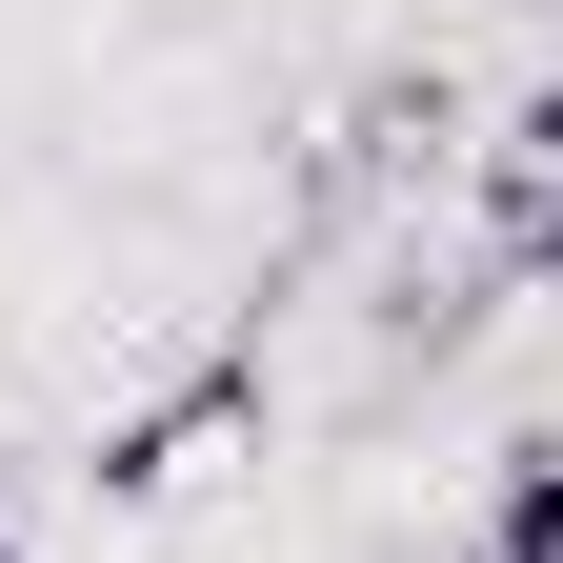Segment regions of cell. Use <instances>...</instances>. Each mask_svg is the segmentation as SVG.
I'll return each instance as SVG.
<instances>
[{"mask_svg": "<svg viewBox=\"0 0 563 563\" xmlns=\"http://www.w3.org/2000/svg\"><path fill=\"white\" fill-rule=\"evenodd\" d=\"M483 563H563V443H504V483H483Z\"/></svg>", "mask_w": 563, "mask_h": 563, "instance_id": "6da1fadb", "label": "cell"}, {"mask_svg": "<svg viewBox=\"0 0 563 563\" xmlns=\"http://www.w3.org/2000/svg\"><path fill=\"white\" fill-rule=\"evenodd\" d=\"M504 222H523V262H563V81H543L523 141H504Z\"/></svg>", "mask_w": 563, "mask_h": 563, "instance_id": "7a4b0ae2", "label": "cell"}, {"mask_svg": "<svg viewBox=\"0 0 563 563\" xmlns=\"http://www.w3.org/2000/svg\"><path fill=\"white\" fill-rule=\"evenodd\" d=\"M0 563H21V543H0Z\"/></svg>", "mask_w": 563, "mask_h": 563, "instance_id": "3957f363", "label": "cell"}]
</instances>
